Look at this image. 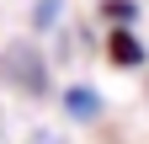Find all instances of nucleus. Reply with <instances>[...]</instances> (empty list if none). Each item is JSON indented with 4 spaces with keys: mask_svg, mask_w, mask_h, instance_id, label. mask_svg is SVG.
Instances as JSON below:
<instances>
[{
    "mask_svg": "<svg viewBox=\"0 0 149 144\" xmlns=\"http://www.w3.org/2000/svg\"><path fill=\"white\" fill-rule=\"evenodd\" d=\"M59 0H37V11H32V27H53V22H59Z\"/></svg>",
    "mask_w": 149,
    "mask_h": 144,
    "instance_id": "39448f33",
    "label": "nucleus"
},
{
    "mask_svg": "<svg viewBox=\"0 0 149 144\" xmlns=\"http://www.w3.org/2000/svg\"><path fill=\"white\" fill-rule=\"evenodd\" d=\"M96 11L107 16V22H117V27H128V22H133V16H139V6H133V0H101Z\"/></svg>",
    "mask_w": 149,
    "mask_h": 144,
    "instance_id": "20e7f679",
    "label": "nucleus"
},
{
    "mask_svg": "<svg viewBox=\"0 0 149 144\" xmlns=\"http://www.w3.org/2000/svg\"><path fill=\"white\" fill-rule=\"evenodd\" d=\"M107 59H112V64H123V69H133V64H144V43H139L128 27H117V32L107 38Z\"/></svg>",
    "mask_w": 149,
    "mask_h": 144,
    "instance_id": "f03ea898",
    "label": "nucleus"
},
{
    "mask_svg": "<svg viewBox=\"0 0 149 144\" xmlns=\"http://www.w3.org/2000/svg\"><path fill=\"white\" fill-rule=\"evenodd\" d=\"M64 112L74 123H96L101 117V96L91 91V85H69V91H64Z\"/></svg>",
    "mask_w": 149,
    "mask_h": 144,
    "instance_id": "7ed1b4c3",
    "label": "nucleus"
},
{
    "mask_svg": "<svg viewBox=\"0 0 149 144\" xmlns=\"http://www.w3.org/2000/svg\"><path fill=\"white\" fill-rule=\"evenodd\" d=\"M0 80L16 85L22 96H48V64L32 43H11L0 53Z\"/></svg>",
    "mask_w": 149,
    "mask_h": 144,
    "instance_id": "f257e3e1",
    "label": "nucleus"
}]
</instances>
